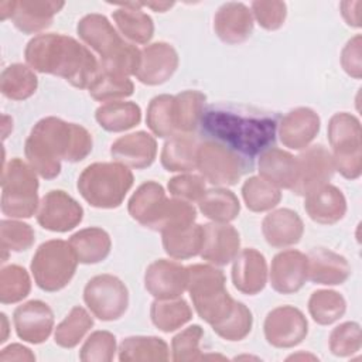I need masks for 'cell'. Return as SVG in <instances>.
<instances>
[{
  "label": "cell",
  "mask_w": 362,
  "mask_h": 362,
  "mask_svg": "<svg viewBox=\"0 0 362 362\" xmlns=\"http://www.w3.org/2000/svg\"><path fill=\"white\" fill-rule=\"evenodd\" d=\"M90 151L92 136L85 127L54 116L37 122L24 146L30 165L45 180L59 175L61 160L82 161Z\"/></svg>",
  "instance_id": "6da1fadb"
},
{
  "label": "cell",
  "mask_w": 362,
  "mask_h": 362,
  "mask_svg": "<svg viewBox=\"0 0 362 362\" xmlns=\"http://www.w3.org/2000/svg\"><path fill=\"white\" fill-rule=\"evenodd\" d=\"M24 57L41 74L64 78L72 86L89 89L100 65L93 54L75 38L64 34H40L28 41Z\"/></svg>",
  "instance_id": "7a4b0ae2"
},
{
  "label": "cell",
  "mask_w": 362,
  "mask_h": 362,
  "mask_svg": "<svg viewBox=\"0 0 362 362\" xmlns=\"http://www.w3.org/2000/svg\"><path fill=\"white\" fill-rule=\"evenodd\" d=\"M277 124L272 116L242 115L226 107H211L204 112L201 120L205 134L246 160L273 146Z\"/></svg>",
  "instance_id": "3957f363"
},
{
  "label": "cell",
  "mask_w": 362,
  "mask_h": 362,
  "mask_svg": "<svg viewBox=\"0 0 362 362\" xmlns=\"http://www.w3.org/2000/svg\"><path fill=\"white\" fill-rule=\"evenodd\" d=\"M76 31L81 40L99 54V65L103 71L126 78L136 75L141 51L136 45L126 42L105 16L92 13L82 17Z\"/></svg>",
  "instance_id": "277c9868"
},
{
  "label": "cell",
  "mask_w": 362,
  "mask_h": 362,
  "mask_svg": "<svg viewBox=\"0 0 362 362\" xmlns=\"http://www.w3.org/2000/svg\"><path fill=\"white\" fill-rule=\"evenodd\" d=\"M127 209L140 225L161 233L189 226L197 218L191 202L167 198L164 188L156 181L141 184L129 199Z\"/></svg>",
  "instance_id": "5b68a950"
},
{
  "label": "cell",
  "mask_w": 362,
  "mask_h": 362,
  "mask_svg": "<svg viewBox=\"0 0 362 362\" xmlns=\"http://www.w3.org/2000/svg\"><path fill=\"white\" fill-rule=\"evenodd\" d=\"M187 270V290L197 314L211 327L218 325L232 313L236 303L225 287L223 272L211 264H192Z\"/></svg>",
  "instance_id": "8992f818"
},
{
  "label": "cell",
  "mask_w": 362,
  "mask_h": 362,
  "mask_svg": "<svg viewBox=\"0 0 362 362\" xmlns=\"http://www.w3.org/2000/svg\"><path fill=\"white\" fill-rule=\"evenodd\" d=\"M133 173L120 163H93L78 178V191L92 206L117 208L133 187Z\"/></svg>",
  "instance_id": "52a82bcc"
},
{
  "label": "cell",
  "mask_w": 362,
  "mask_h": 362,
  "mask_svg": "<svg viewBox=\"0 0 362 362\" xmlns=\"http://www.w3.org/2000/svg\"><path fill=\"white\" fill-rule=\"evenodd\" d=\"M38 180L31 165L11 158L3 167L1 212L10 218H31L38 204Z\"/></svg>",
  "instance_id": "ba28073f"
},
{
  "label": "cell",
  "mask_w": 362,
  "mask_h": 362,
  "mask_svg": "<svg viewBox=\"0 0 362 362\" xmlns=\"http://www.w3.org/2000/svg\"><path fill=\"white\" fill-rule=\"evenodd\" d=\"M78 257L69 242L51 239L40 245L31 260L35 284L48 293L59 291L69 284L76 272Z\"/></svg>",
  "instance_id": "9c48e42d"
},
{
  "label": "cell",
  "mask_w": 362,
  "mask_h": 362,
  "mask_svg": "<svg viewBox=\"0 0 362 362\" xmlns=\"http://www.w3.org/2000/svg\"><path fill=\"white\" fill-rule=\"evenodd\" d=\"M328 141L332 147L335 170L348 180L362 173V143L359 119L351 113H335L328 123Z\"/></svg>",
  "instance_id": "30bf717a"
},
{
  "label": "cell",
  "mask_w": 362,
  "mask_h": 362,
  "mask_svg": "<svg viewBox=\"0 0 362 362\" xmlns=\"http://www.w3.org/2000/svg\"><path fill=\"white\" fill-rule=\"evenodd\" d=\"M197 168L214 185H233L246 171L247 160L215 140H206L199 143Z\"/></svg>",
  "instance_id": "8fae6325"
},
{
  "label": "cell",
  "mask_w": 362,
  "mask_h": 362,
  "mask_svg": "<svg viewBox=\"0 0 362 362\" xmlns=\"http://www.w3.org/2000/svg\"><path fill=\"white\" fill-rule=\"evenodd\" d=\"M83 301L96 318L116 321L129 307V290L119 277L98 274L86 283Z\"/></svg>",
  "instance_id": "7c38bea8"
},
{
  "label": "cell",
  "mask_w": 362,
  "mask_h": 362,
  "mask_svg": "<svg viewBox=\"0 0 362 362\" xmlns=\"http://www.w3.org/2000/svg\"><path fill=\"white\" fill-rule=\"evenodd\" d=\"M264 338L274 348H293L301 344L308 332L304 314L293 305L272 310L264 320Z\"/></svg>",
  "instance_id": "4fadbf2b"
},
{
  "label": "cell",
  "mask_w": 362,
  "mask_h": 362,
  "mask_svg": "<svg viewBox=\"0 0 362 362\" xmlns=\"http://www.w3.org/2000/svg\"><path fill=\"white\" fill-rule=\"evenodd\" d=\"M297 158V180L291 191L297 195L310 192L328 184L334 175L335 167L331 153L321 144L305 148Z\"/></svg>",
  "instance_id": "5bb4252c"
},
{
  "label": "cell",
  "mask_w": 362,
  "mask_h": 362,
  "mask_svg": "<svg viewBox=\"0 0 362 362\" xmlns=\"http://www.w3.org/2000/svg\"><path fill=\"white\" fill-rule=\"evenodd\" d=\"M83 218L82 206L65 191L47 192L38 206V223L51 232H68L78 226Z\"/></svg>",
  "instance_id": "9a60e30c"
},
{
  "label": "cell",
  "mask_w": 362,
  "mask_h": 362,
  "mask_svg": "<svg viewBox=\"0 0 362 362\" xmlns=\"http://www.w3.org/2000/svg\"><path fill=\"white\" fill-rule=\"evenodd\" d=\"M187 267L174 260H154L144 273V287L156 300L178 298L187 290Z\"/></svg>",
  "instance_id": "2e32d148"
},
{
  "label": "cell",
  "mask_w": 362,
  "mask_h": 362,
  "mask_svg": "<svg viewBox=\"0 0 362 362\" xmlns=\"http://www.w3.org/2000/svg\"><path fill=\"white\" fill-rule=\"evenodd\" d=\"M13 322L20 339L30 344H42L54 328V313L48 304L31 300L14 310Z\"/></svg>",
  "instance_id": "e0dca14e"
},
{
  "label": "cell",
  "mask_w": 362,
  "mask_h": 362,
  "mask_svg": "<svg viewBox=\"0 0 362 362\" xmlns=\"http://www.w3.org/2000/svg\"><path fill=\"white\" fill-rule=\"evenodd\" d=\"M178 68V54L168 42H153L143 48L136 78L148 86L167 82Z\"/></svg>",
  "instance_id": "ac0fdd59"
},
{
  "label": "cell",
  "mask_w": 362,
  "mask_h": 362,
  "mask_svg": "<svg viewBox=\"0 0 362 362\" xmlns=\"http://www.w3.org/2000/svg\"><path fill=\"white\" fill-rule=\"evenodd\" d=\"M204 238L201 257L211 264L225 266L230 263L239 253V232L228 223L212 222L202 226Z\"/></svg>",
  "instance_id": "d6986e66"
},
{
  "label": "cell",
  "mask_w": 362,
  "mask_h": 362,
  "mask_svg": "<svg viewBox=\"0 0 362 362\" xmlns=\"http://www.w3.org/2000/svg\"><path fill=\"white\" fill-rule=\"evenodd\" d=\"M270 286L280 294L297 293L307 281V256L288 249L277 253L270 266Z\"/></svg>",
  "instance_id": "ffe728a7"
},
{
  "label": "cell",
  "mask_w": 362,
  "mask_h": 362,
  "mask_svg": "<svg viewBox=\"0 0 362 362\" xmlns=\"http://www.w3.org/2000/svg\"><path fill=\"white\" fill-rule=\"evenodd\" d=\"M283 146L291 150L307 148L320 132V116L310 107H296L277 124Z\"/></svg>",
  "instance_id": "44dd1931"
},
{
  "label": "cell",
  "mask_w": 362,
  "mask_h": 362,
  "mask_svg": "<svg viewBox=\"0 0 362 362\" xmlns=\"http://www.w3.org/2000/svg\"><path fill=\"white\" fill-rule=\"evenodd\" d=\"M214 30L219 40L226 44L245 42L253 33L252 11L243 3H225L214 17Z\"/></svg>",
  "instance_id": "7402d4cb"
},
{
  "label": "cell",
  "mask_w": 362,
  "mask_h": 362,
  "mask_svg": "<svg viewBox=\"0 0 362 362\" xmlns=\"http://www.w3.org/2000/svg\"><path fill=\"white\" fill-rule=\"evenodd\" d=\"M157 154L156 139L147 132H136L119 137L110 147V156L126 167L141 170L153 164Z\"/></svg>",
  "instance_id": "603a6c76"
},
{
  "label": "cell",
  "mask_w": 362,
  "mask_h": 362,
  "mask_svg": "<svg viewBox=\"0 0 362 362\" xmlns=\"http://www.w3.org/2000/svg\"><path fill=\"white\" fill-rule=\"evenodd\" d=\"M232 281L236 290L243 294L255 296L267 283V263L264 256L256 249H243L233 259Z\"/></svg>",
  "instance_id": "cb8c5ba5"
},
{
  "label": "cell",
  "mask_w": 362,
  "mask_h": 362,
  "mask_svg": "<svg viewBox=\"0 0 362 362\" xmlns=\"http://www.w3.org/2000/svg\"><path fill=\"white\" fill-rule=\"evenodd\" d=\"M351 266L348 260L329 249L314 247L307 255V279L315 284L338 286L348 280Z\"/></svg>",
  "instance_id": "d4e9b609"
},
{
  "label": "cell",
  "mask_w": 362,
  "mask_h": 362,
  "mask_svg": "<svg viewBox=\"0 0 362 362\" xmlns=\"http://www.w3.org/2000/svg\"><path fill=\"white\" fill-rule=\"evenodd\" d=\"M262 232L270 246L288 247L300 242L304 233V223L297 212L280 208L264 216Z\"/></svg>",
  "instance_id": "484cf974"
},
{
  "label": "cell",
  "mask_w": 362,
  "mask_h": 362,
  "mask_svg": "<svg viewBox=\"0 0 362 362\" xmlns=\"http://www.w3.org/2000/svg\"><path fill=\"white\" fill-rule=\"evenodd\" d=\"M65 6L64 1L21 0L14 1L11 21L24 34H35L52 24L54 16Z\"/></svg>",
  "instance_id": "4316f807"
},
{
  "label": "cell",
  "mask_w": 362,
  "mask_h": 362,
  "mask_svg": "<svg viewBox=\"0 0 362 362\" xmlns=\"http://www.w3.org/2000/svg\"><path fill=\"white\" fill-rule=\"evenodd\" d=\"M304 209L314 222L332 225L344 218L346 212V199L339 188L325 184L305 195Z\"/></svg>",
  "instance_id": "83f0119b"
},
{
  "label": "cell",
  "mask_w": 362,
  "mask_h": 362,
  "mask_svg": "<svg viewBox=\"0 0 362 362\" xmlns=\"http://www.w3.org/2000/svg\"><path fill=\"white\" fill-rule=\"evenodd\" d=\"M112 14L119 31L124 38L136 44H147L154 35L151 17L141 10V3H120Z\"/></svg>",
  "instance_id": "f1b7e54d"
},
{
  "label": "cell",
  "mask_w": 362,
  "mask_h": 362,
  "mask_svg": "<svg viewBox=\"0 0 362 362\" xmlns=\"http://www.w3.org/2000/svg\"><path fill=\"white\" fill-rule=\"evenodd\" d=\"M259 174L279 188L291 189L297 180V158L284 150L270 147L259 157Z\"/></svg>",
  "instance_id": "f546056e"
},
{
  "label": "cell",
  "mask_w": 362,
  "mask_h": 362,
  "mask_svg": "<svg viewBox=\"0 0 362 362\" xmlns=\"http://www.w3.org/2000/svg\"><path fill=\"white\" fill-rule=\"evenodd\" d=\"M206 96L198 90H184L173 96V124L177 134L194 132L202 120Z\"/></svg>",
  "instance_id": "4dcf8cb0"
},
{
  "label": "cell",
  "mask_w": 362,
  "mask_h": 362,
  "mask_svg": "<svg viewBox=\"0 0 362 362\" xmlns=\"http://www.w3.org/2000/svg\"><path fill=\"white\" fill-rule=\"evenodd\" d=\"M78 262L83 264H95L103 262L112 249V240L102 228H85L75 232L69 238Z\"/></svg>",
  "instance_id": "1f68e13d"
},
{
  "label": "cell",
  "mask_w": 362,
  "mask_h": 362,
  "mask_svg": "<svg viewBox=\"0 0 362 362\" xmlns=\"http://www.w3.org/2000/svg\"><path fill=\"white\" fill-rule=\"evenodd\" d=\"M199 141L191 134L170 137L161 150V165L171 173L192 171L197 168V151Z\"/></svg>",
  "instance_id": "d6a6232c"
},
{
  "label": "cell",
  "mask_w": 362,
  "mask_h": 362,
  "mask_svg": "<svg viewBox=\"0 0 362 362\" xmlns=\"http://www.w3.org/2000/svg\"><path fill=\"white\" fill-rule=\"evenodd\" d=\"M95 119L107 132H126L140 123L141 110L134 102H106L96 109Z\"/></svg>",
  "instance_id": "836d02e7"
},
{
  "label": "cell",
  "mask_w": 362,
  "mask_h": 362,
  "mask_svg": "<svg viewBox=\"0 0 362 362\" xmlns=\"http://www.w3.org/2000/svg\"><path fill=\"white\" fill-rule=\"evenodd\" d=\"M168 358V345L158 337H127L119 345V361L122 362L167 361Z\"/></svg>",
  "instance_id": "e575fe53"
},
{
  "label": "cell",
  "mask_w": 362,
  "mask_h": 362,
  "mask_svg": "<svg viewBox=\"0 0 362 362\" xmlns=\"http://www.w3.org/2000/svg\"><path fill=\"white\" fill-rule=\"evenodd\" d=\"M202 238V225L192 223L185 228L163 232V247L170 257L184 260L199 255Z\"/></svg>",
  "instance_id": "d590c367"
},
{
  "label": "cell",
  "mask_w": 362,
  "mask_h": 362,
  "mask_svg": "<svg viewBox=\"0 0 362 362\" xmlns=\"http://www.w3.org/2000/svg\"><path fill=\"white\" fill-rule=\"evenodd\" d=\"M199 211L214 222L228 223L238 218L240 212V202L238 197L226 188H212L205 191L198 201Z\"/></svg>",
  "instance_id": "8d00e7d4"
},
{
  "label": "cell",
  "mask_w": 362,
  "mask_h": 362,
  "mask_svg": "<svg viewBox=\"0 0 362 362\" xmlns=\"http://www.w3.org/2000/svg\"><path fill=\"white\" fill-rule=\"evenodd\" d=\"M151 322L163 332H173L192 318V310L182 298L154 300L150 307Z\"/></svg>",
  "instance_id": "74e56055"
},
{
  "label": "cell",
  "mask_w": 362,
  "mask_h": 362,
  "mask_svg": "<svg viewBox=\"0 0 362 362\" xmlns=\"http://www.w3.org/2000/svg\"><path fill=\"white\" fill-rule=\"evenodd\" d=\"M38 79L31 68L23 64L8 65L0 76L1 93L13 100H24L37 90Z\"/></svg>",
  "instance_id": "f35d334b"
},
{
  "label": "cell",
  "mask_w": 362,
  "mask_h": 362,
  "mask_svg": "<svg viewBox=\"0 0 362 362\" xmlns=\"http://www.w3.org/2000/svg\"><path fill=\"white\" fill-rule=\"evenodd\" d=\"M93 327L90 314L81 305L74 307L68 315L57 325L54 341L58 346L71 349L76 346L88 331Z\"/></svg>",
  "instance_id": "ab89813d"
},
{
  "label": "cell",
  "mask_w": 362,
  "mask_h": 362,
  "mask_svg": "<svg viewBox=\"0 0 362 362\" xmlns=\"http://www.w3.org/2000/svg\"><path fill=\"white\" fill-rule=\"evenodd\" d=\"M346 311L345 298L334 290H317L308 300V313L320 325L338 321Z\"/></svg>",
  "instance_id": "60d3db41"
},
{
  "label": "cell",
  "mask_w": 362,
  "mask_h": 362,
  "mask_svg": "<svg viewBox=\"0 0 362 362\" xmlns=\"http://www.w3.org/2000/svg\"><path fill=\"white\" fill-rule=\"evenodd\" d=\"M242 197L246 206L253 212L273 209L281 199L280 188L270 181L259 177H250L242 185Z\"/></svg>",
  "instance_id": "b9f144b4"
},
{
  "label": "cell",
  "mask_w": 362,
  "mask_h": 362,
  "mask_svg": "<svg viewBox=\"0 0 362 362\" xmlns=\"http://www.w3.org/2000/svg\"><path fill=\"white\" fill-rule=\"evenodd\" d=\"M88 90L95 100L115 102L133 95L134 85L129 78L106 72L100 68L96 79L92 82Z\"/></svg>",
  "instance_id": "7bdbcfd3"
},
{
  "label": "cell",
  "mask_w": 362,
  "mask_h": 362,
  "mask_svg": "<svg viewBox=\"0 0 362 362\" xmlns=\"http://www.w3.org/2000/svg\"><path fill=\"white\" fill-rule=\"evenodd\" d=\"M31 280L27 270L18 264L4 266L0 272V301L14 304L30 294Z\"/></svg>",
  "instance_id": "ee69618b"
},
{
  "label": "cell",
  "mask_w": 362,
  "mask_h": 362,
  "mask_svg": "<svg viewBox=\"0 0 362 362\" xmlns=\"http://www.w3.org/2000/svg\"><path fill=\"white\" fill-rule=\"evenodd\" d=\"M173 96L171 95H158L153 98L147 107L146 123L148 129L157 137H173L177 136L173 124Z\"/></svg>",
  "instance_id": "f6af8a7d"
},
{
  "label": "cell",
  "mask_w": 362,
  "mask_h": 362,
  "mask_svg": "<svg viewBox=\"0 0 362 362\" xmlns=\"http://www.w3.org/2000/svg\"><path fill=\"white\" fill-rule=\"evenodd\" d=\"M252 325L253 317L250 310L243 303L236 301L232 313L222 322L212 327V329L226 341H242L249 335Z\"/></svg>",
  "instance_id": "bcb514c9"
},
{
  "label": "cell",
  "mask_w": 362,
  "mask_h": 362,
  "mask_svg": "<svg viewBox=\"0 0 362 362\" xmlns=\"http://www.w3.org/2000/svg\"><path fill=\"white\" fill-rule=\"evenodd\" d=\"M0 242L3 253L23 252L34 245L35 233L28 223L14 219H3L0 222Z\"/></svg>",
  "instance_id": "7dc6e473"
},
{
  "label": "cell",
  "mask_w": 362,
  "mask_h": 362,
  "mask_svg": "<svg viewBox=\"0 0 362 362\" xmlns=\"http://www.w3.org/2000/svg\"><path fill=\"white\" fill-rule=\"evenodd\" d=\"M204 337V329L199 325H191L178 332L171 341L173 359L175 362H191L204 359L199 349V342Z\"/></svg>",
  "instance_id": "c3c4849f"
},
{
  "label": "cell",
  "mask_w": 362,
  "mask_h": 362,
  "mask_svg": "<svg viewBox=\"0 0 362 362\" xmlns=\"http://www.w3.org/2000/svg\"><path fill=\"white\" fill-rule=\"evenodd\" d=\"M116 352V338L109 331L92 332L79 351L83 362H110Z\"/></svg>",
  "instance_id": "681fc988"
},
{
  "label": "cell",
  "mask_w": 362,
  "mask_h": 362,
  "mask_svg": "<svg viewBox=\"0 0 362 362\" xmlns=\"http://www.w3.org/2000/svg\"><path fill=\"white\" fill-rule=\"evenodd\" d=\"M361 325L348 321L335 327L329 335V351L335 356H351L361 349Z\"/></svg>",
  "instance_id": "f907efd6"
},
{
  "label": "cell",
  "mask_w": 362,
  "mask_h": 362,
  "mask_svg": "<svg viewBox=\"0 0 362 362\" xmlns=\"http://www.w3.org/2000/svg\"><path fill=\"white\" fill-rule=\"evenodd\" d=\"M252 16L256 18L259 25L267 31L279 30L287 16V6L284 1H253L252 3Z\"/></svg>",
  "instance_id": "816d5d0a"
},
{
  "label": "cell",
  "mask_w": 362,
  "mask_h": 362,
  "mask_svg": "<svg viewBox=\"0 0 362 362\" xmlns=\"http://www.w3.org/2000/svg\"><path fill=\"white\" fill-rule=\"evenodd\" d=\"M170 194L187 202H198L205 194V180L204 177L195 174H181L173 177L167 185Z\"/></svg>",
  "instance_id": "f5cc1de1"
},
{
  "label": "cell",
  "mask_w": 362,
  "mask_h": 362,
  "mask_svg": "<svg viewBox=\"0 0 362 362\" xmlns=\"http://www.w3.org/2000/svg\"><path fill=\"white\" fill-rule=\"evenodd\" d=\"M361 45H362L361 35L358 34L346 42V45L341 52V65L344 71L355 79H361V75H362Z\"/></svg>",
  "instance_id": "db71d44e"
},
{
  "label": "cell",
  "mask_w": 362,
  "mask_h": 362,
  "mask_svg": "<svg viewBox=\"0 0 362 362\" xmlns=\"http://www.w3.org/2000/svg\"><path fill=\"white\" fill-rule=\"evenodd\" d=\"M1 362H10V361H35V355L24 345L20 344H11L1 349L0 354Z\"/></svg>",
  "instance_id": "11a10c76"
},
{
  "label": "cell",
  "mask_w": 362,
  "mask_h": 362,
  "mask_svg": "<svg viewBox=\"0 0 362 362\" xmlns=\"http://www.w3.org/2000/svg\"><path fill=\"white\" fill-rule=\"evenodd\" d=\"M361 1H342L341 3V14L348 25L359 28L361 27Z\"/></svg>",
  "instance_id": "9f6ffc18"
},
{
  "label": "cell",
  "mask_w": 362,
  "mask_h": 362,
  "mask_svg": "<svg viewBox=\"0 0 362 362\" xmlns=\"http://www.w3.org/2000/svg\"><path fill=\"white\" fill-rule=\"evenodd\" d=\"M141 6H143V7H150V8H153L154 11H160V13H163V11H165L167 8L173 7V6H174V3H168V1H158V3H141Z\"/></svg>",
  "instance_id": "6f0895ef"
},
{
  "label": "cell",
  "mask_w": 362,
  "mask_h": 362,
  "mask_svg": "<svg viewBox=\"0 0 362 362\" xmlns=\"http://www.w3.org/2000/svg\"><path fill=\"white\" fill-rule=\"evenodd\" d=\"M0 317H1V328H3V334L0 337V342L3 344V342H6L7 335H8V321H7V317H6L4 313H1Z\"/></svg>",
  "instance_id": "680465c9"
},
{
  "label": "cell",
  "mask_w": 362,
  "mask_h": 362,
  "mask_svg": "<svg viewBox=\"0 0 362 362\" xmlns=\"http://www.w3.org/2000/svg\"><path fill=\"white\" fill-rule=\"evenodd\" d=\"M293 359H313V361H315L317 356L310 355V354H296V355H291V356L287 358V361H293Z\"/></svg>",
  "instance_id": "91938a15"
}]
</instances>
